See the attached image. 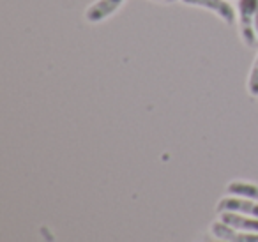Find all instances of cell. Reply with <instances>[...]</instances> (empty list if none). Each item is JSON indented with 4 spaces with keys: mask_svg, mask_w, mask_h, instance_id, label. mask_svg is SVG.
Instances as JSON below:
<instances>
[{
    "mask_svg": "<svg viewBox=\"0 0 258 242\" xmlns=\"http://www.w3.org/2000/svg\"><path fill=\"white\" fill-rule=\"evenodd\" d=\"M258 11V0H239L237 2V23L239 36L247 48L258 46L256 30H254V16Z\"/></svg>",
    "mask_w": 258,
    "mask_h": 242,
    "instance_id": "cell-1",
    "label": "cell"
},
{
    "mask_svg": "<svg viewBox=\"0 0 258 242\" xmlns=\"http://www.w3.org/2000/svg\"><path fill=\"white\" fill-rule=\"evenodd\" d=\"M187 6H197V8L207 9L214 13L218 18H221L226 25H233L237 20V11L230 6L228 0H180Z\"/></svg>",
    "mask_w": 258,
    "mask_h": 242,
    "instance_id": "cell-2",
    "label": "cell"
},
{
    "mask_svg": "<svg viewBox=\"0 0 258 242\" xmlns=\"http://www.w3.org/2000/svg\"><path fill=\"white\" fill-rule=\"evenodd\" d=\"M216 210L219 214L221 212H239V214H246V216H253L258 217V202L249 198H244V196H225L218 202Z\"/></svg>",
    "mask_w": 258,
    "mask_h": 242,
    "instance_id": "cell-3",
    "label": "cell"
},
{
    "mask_svg": "<svg viewBox=\"0 0 258 242\" xmlns=\"http://www.w3.org/2000/svg\"><path fill=\"white\" fill-rule=\"evenodd\" d=\"M211 231L216 238L225 240V242H258V233L237 230V228L230 226V224L223 223V221L212 223Z\"/></svg>",
    "mask_w": 258,
    "mask_h": 242,
    "instance_id": "cell-4",
    "label": "cell"
},
{
    "mask_svg": "<svg viewBox=\"0 0 258 242\" xmlns=\"http://www.w3.org/2000/svg\"><path fill=\"white\" fill-rule=\"evenodd\" d=\"M122 4H124V0H96L92 6L87 8L85 20L89 23H99L110 18L113 13H117Z\"/></svg>",
    "mask_w": 258,
    "mask_h": 242,
    "instance_id": "cell-5",
    "label": "cell"
},
{
    "mask_svg": "<svg viewBox=\"0 0 258 242\" xmlns=\"http://www.w3.org/2000/svg\"><path fill=\"white\" fill-rule=\"evenodd\" d=\"M219 219L223 223L230 224V226L237 228V230L258 233V217L246 216V214H239V212H221L219 214Z\"/></svg>",
    "mask_w": 258,
    "mask_h": 242,
    "instance_id": "cell-6",
    "label": "cell"
},
{
    "mask_svg": "<svg viewBox=\"0 0 258 242\" xmlns=\"http://www.w3.org/2000/svg\"><path fill=\"white\" fill-rule=\"evenodd\" d=\"M226 191H228L230 195L244 196V198H249V200L258 202V184H253V182L233 180L226 186Z\"/></svg>",
    "mask_w": 258,
    "mask_h": 242,
    "instance_id": "cell-7",
    "label": "cell"
},
{
    "mask_svg": "<svg viewBox=\"0 0 258 242\" xmlns=\"http://www.w3.org/2000/svg\"><path fill=\"white\" fill-rule=\"evenodd\" d=\"M247 92L251 96H258V55L254 58L253 66H251L249 78H247Z\"/></svg>",
    "mask_w": 258,
    "mask_h": 242,
    "instance_id": "cell-8",
    "label": "cell"
},
{
    "mask_svg": "<svg viewBox=\"0 0 258 242\" xmlns=\"http://www.w3.org/2000/svg\"><path fill=\"white\" fill-rule=\"evenodd\" d=\"M152 2H161V4H173L177 0H152Z\"/></svg>",
    "mask_w": 258,
    "mask_h": 242,
    "instance_id": "cell-9",
    "label": "cell"
},
{
    "mask_svg": "<svg viewBox=\"0 0 258 242\" xmlns=\"http://www.w3.org/2000/svg\"><path fill=\"white\" fill-rule=\"evenodd\" d=\"M254 30H256V37H258V11H256V16H254Z\"/></svg>",
    "mask_w": 258,
    "mask_h": 242,
    "instance_id": "cell-10",
    "label": "cell"
},
{
    "mask_svg": "<svg viewBox=\"0 0 258 242\" xmlns=\"http://www.w3.org/2000/svg\"><path fill=\"white\" fill-rule=\"evenodd\" d=\"M205 242H225V240H219L218 238V240H205Z\"/></svg>",
    "mask_w": 258,
    "mask_h": 242,
    "instance_id": "cell-11",
    "label": "cell"
}]
</instances>
